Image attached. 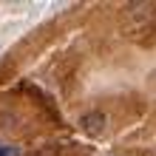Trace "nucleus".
Segmentation results:
<instances>
[{
	"label": "nucleus",
	"mask_w": 156,
	"mask_h": 156,
	"mask_svg": "<svg viewBox=\"0 0 156 156\" xmlns=\"http://www.w3.org/2000/svg\"><path fill=\"white\" fill-rule=\"evenodd\" d=\"M80 128L85 131L88 136H99L105 131V114L102 111H88L80 116Z\"/></svg>",
	"instance_id": "f257e3e1"
},
{
	"label": "nucleus",
	"mask_w": 156,
	"mask_h": 156,
	"mask_svg": "<svg viewBox=\"0 0 156 156\" xmlns=\"http://www.w3.org/2000/svg\"><path fill=\"white\" fill-rule=\"evenodd\" d=\"M0 156H17V151L12 145H0Z\"/></svg>",
	"instance_id": "f03ea898"
},
{
	"label": "nucleus",
	"mask_w": 156,
	"mask_h": 156,
	"mask_svg": "<svg viewBox=\"0 0 156 156\" xmlns=\"http://www.w3.org/2000/svg\"><path fill=\"white\" fill-rule=\"evenodd\" d=\"M105 156H114V153H105Z\"/></svg>",
	"instance_id": "7ed1b4c3"
}]
</instances>
